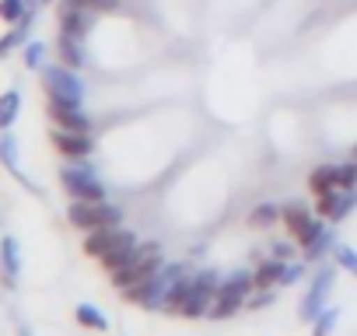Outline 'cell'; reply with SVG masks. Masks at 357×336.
I'll return each mask as SVG.
<instances>
[{
    "mask_svg": "<svg viewBox=\"0 0 357 336\" xmlns=\"http://www.w3.org/2000/svg\"><path fill=\"white\" fill-rule=\"evenodd\" d=\"M252 291H256V280H252V273H249V270H235V273H228V277L221 280V287H218L214 301H211L207 319L221 322V319L238 315V312L245 308V301H249V294H252Z\"/></svg>",
    "mask_w": 357,
    "mask_h": 336,
    "instance_id": "cell-1",
    "label": "cell"
},
{
    "mask_svg": "<svg viewBox=\"0 0 357 336\" xmlns=\"http://www.w3.org/2000/svg\"><path fill=\"white\" fill-rule=\"evenodd\" d=\"M67 221L77 231H98V228H119L123 224V211L109 200H70L67 207Z\"/></svg>",
    "mask_w": 357,
    "mask_h": 336,
    "instance_id": "cell-2",
    "label": "cell"
},
{
    "mask_svg": "<svg viewBox=\"0 0 357 336\" xmlns=\"http://www.w3.org/2000/svg\"><path fill=\"white\" fill-rule=\"evenodd\" d=\"M161 266H165L161 245H158V242H144V245L137 249V256H133L123 270H116V273H109V277H112V287L123 291V287H133V284H140V280H151L154 273H161Z\"/></svg>",
    "mask_w": 357,
    "mask_h": 336,
    "instance_id": "cell-3",
    "label": "cell"
},
{
    "mask_svg": "<svg viewBox=\"0 0 357 336\" xmlns=\"http://www.w3.org/2000/svg\"><path fill=\"white\" fill-rule=\"evenodd\" d=\"M60 186L70 200H109L105 183L95 176V168L84 161H70L60 168Z\"/></svg>",
    "mask_w": 357,
    "mask_h": 336,
    "instance_id": "cell-4",
    "label": "cell"
},
{
    "mask_svg": "<svg viewBox=\"0 0 357 336\" xmlns=\"http://www.w3.org/2000/svg\"><path fill=\"white\" fill-rule=\"evenodd\" d=\"M43 91L50 102H70V105L84 102V81L77 77V70H70L63 63L43 67Z\"/></svg>",
    "mask_w": 357,
    "mask_h": 336,
    "instance_id": "cell-5",
    "label": "cell"
},
{
    "mask_svg": "<svg viewBox=\"0 0 357 336\" xmlns=\"http://www.w3.org/2000/svg\"><path fill=\"white\" fill-rule=\"evenodd\" d=\"M95 15L91 8H84L81 0H60L56 8V18H60V32L63 36H77V39H88L91 25H95Z\"/></svg>",
    "mask_w": 357,
    "mask_h": 336,
    "instance_id": "cell-6",
    "label": "cell"
},
{
    "mask_svg": "<svg viewBox=\"0 0 357 336\" xmlns=\"http://www.w3.org/2000/svg\"><path fill=\"white\" fill-rule=\"evenodd\" d=\"M333 284H336V270H333V266H322V270L315 273L312 287L305 291V301H301V322H315V315H319L322 308H329L326 301H329Z\"/></svg>",
    "mask_w": 357,
    "mask_h": 336,
    "instance_id": "cell-7",
    "label": "cell"
},
{
    "mask_svg": "<svg viewBox=\"0 0 357 336\" xmlns=\"http://www.w3.org/2000/svg\"><path fill=\"white\" fill-rule=\"evenodd\" d=\"M46 112H50V123H53L56 130L91 133V116H88L81 105H70V102H50V98H46Z\"/></svg>",
    "mask_w": 357,
    "mask_h": 336,
    "instance_id": "cell-8",
    "label": "cell"
},
{
    "mask_svg": "<svg viewBox=\"0 0 357 336\" xmlns=\"http://www.w3.org/2000/svg\"><path fill=\"white\" fill-rule=\"evenodd\" d=\"M319 217H326L329 224H340L343 217H350L357 211V190H333L326 197H319Z\"/></svg>",
    "mask_w": 357,
    "mask_h": 336,
    "instance_id": "cell-9",
    "label": "cell"
},
{
    "mask_svg": "<svg viewBox=\"0 0 357 336\" xmlns=\"http://www.w3.org/2000/svg\"><path fill=\"white\" fill-rule=\"evenodd\" d=\"M50 140H53V147H56L67 161H84V158L95 151L91 133H74V130H56V126H53Z\"/></svg>",
    "mask_w": 357,
    "mask_h": 336,
    "instance_id": "cell-10",
    "label": "cell"
},
{
    "mask_svg": "<svg viewBox=\"0 0 357 336\" xmlns=\"http://www.w3.org/2000/svg\"><path fill=\"white\" fill-rule=\"evenodd\" d=\"M130 235V228H98V231H88V238H84V256H91V259H102L105 252H112L123 238Z\"/></svg>",
    "mask_w": 357,
    "mask_h": 336,
    "instance_id": "cell-11",
    "label": "cell"
},
{
    "mask_svg": "<svg viewBox=\"0 0 357 336\" xmlns=\"http://www.w3.org/2000/svg\"><path fill=\"white\" fill-rule=\"evenodd\" d=\"M56 56H60V63H63V67L81 70V67L88 63L84 39H77V36H63V32H60V39H56Z\"/></svg>",
    "mask_w": 357,
    "mask_h": 336,
    "instance_id": "cell-12",
    "label": "cell"
},
{
    "mask_svg": "<svg viewBox=\"0 0 357 336\" xmlns=\"http://www.w3.org/2000/svg\"><path fill=\"white\" fill-rule=\"evenodd\" d=\"M0 263H4V284L15 287V280L22 273V249H18V238L15 235L0 238Z\"/></svg>",
    "mask_w": 357,
    "mask_h": 336,
    "instance_id": "cell-13",
    "label": "cell"
},
{
    "mask_svg": "<svg viewBox=\"0 0 357 336\" xmlns=\"http://www.w3.org/2000/svg\"><path fill=\"white\" fill-rule=\"evenodd\" d=\"M137 249H140V242H137V235L130 231V235H126V238H123V242H119L112 252H105L98 263H102V270H105V273H116V270H123V266L137 256Z\"/></svg>",
    "mask_w": 357,
    "mask_h": 336,
    "instance_id": "cell-14",
    "label": "cell"
},
{
    "mask_svg": "<svg viewBox=\"0 0 357 336\" xmlns=\"http://www.w3.org/2000/svg\"><path fill=\"white\" fill-rule=\"evenodd\" d=\"M280 217H284V204L266 200V204H256L245 221H249V228H256V231H270V228L280 224Z\"/></svg>",
    "mask_w": 357,
    "mask_h": 336,
    "instance_id": "cell-15",
    "label": "cell"
},
{
    "mask_svg": "<svg viewBox=\"0 0 357 336\" xmlns=\"http://www.w3.org/2000/svg\"><path fill=\"white\" fill-rule=\"evenodd\" d=\"M32 18H36V11H29L18 25H11L4 36H0V60H4V56H11L18 46H25L29 43V29H32Z\"/></svg>",
    "mask_w": 357,
    "mask_h": 336,
    "instance_id": "cell-16",
    "label": "cell"
},
{
    "mask_svg": "<svg viewBox=\"0 0 357 336\" xmlns=\"http://www.w3.org/2000/svg\"><path fill=\"white\" fill-rule=\"evenodd\" d=\"M312 221V211H308V204L305 200H294V204H284V217H280V224L287 228V235L291 238H298L301 231H305V224Z\"/></svg>",
    "mask_w": 357,
    "mask_h": 336,
    "instance_id": "cell-17",
    "label": "cell"
},
{
    "mask_svg": "<svg viewBox=\"0 0 357 336\" xmlns=\"http://www.w3.org/2000/svg\"><path fill=\"white\" fill-rule=\"evenodd\" d=\"M284 266H287V259H277V256L263 259V263L252 270V280H256V287H280Z\"/></svg>",
    "mask_w": 357,
    "mask_h": 336,
    "instance_id": "cell-18",
    "label": "cell"
},
{
    "mask_svg": "<svg viewBox=\"0 0 357 336\" xmlns=\"http://www.w3.org/2000/svg\"><path fill=\"white\" fill-rule=\"evenodd\" d=\"M333 190H340V186H336V165H319V168H312L308 193H312V197H326V193H333Z\"/></svg>",
    "mask_w": 357,
    "mask_h": 336,
    "instance_id": "cell-19",
    "label": "cell"
},
{
    "mask_svg": "<svg viewBox=\"0 0 357 336\" xmlns=\"http://www.w3.org/2000/svg\"><path fill=\"white\" fill-rule=\"evenodd\" d=\"M0 165H4L15 179H22L25 186H32V183L22 176V168H18V140H15L11 130H4V137H0Z\"/></svg>",
    "mask_w": 357,
    "mask_h": 336,
    "instance_id": "cell-20",
    "label": "cell"
},
{
    "mask_svg": "<svg viewBox=\"0 0 357 336\" xmlns=\"http://www.w3.org/2000/svg\"><path fill=\"white\" fill-rule=\"evenodd\" d=\"M74 319L84 326V329H91V333H109V319L102 315V308H95V305H77L74 308Z\"/></svg>",
    "mask_w": 357,
    "mask_h": 336,
    "instance_id": "cell-21",
    "label": "cell"
},
{
    "mask_svg": "<svg viewBox=\"0 0 357 336\" xmlns=\"http://www.w3.org/2000/svg\"><path fill=\"white\" fill-rule=\"evenodd\" d=\"M18 112H22V91L11 88V91L0 95V130H11L15 119H18Z\"/></svg>",
    "mask_w": 357,
    "mask_h": 336,
    "instance_id": "cell-22",
    "label": "cell"
},
{
    "mask_svg": "<svg viewBox=\"0 0 357 336\" xmlns=\"http://www.w3.org/2000/svg\"><path fill=\"white\" fill-rule=\"evenodd\" d=\"M29 11H32L29 0H0V22H8V25H18Z\"/></svg>",
    "mask_w": 357,
    "mask_h": 336,
    "instance_id": "cell-23",
    "label": "cell"
},
{
    "mask_svg": "<svg viewBox=\"0 0 357 336\" xmlns=\"http://www.w3.org/2000/svg\"><path fill=\"white\" fill-rule=\"evenodd\" d=\"M336 322H340V308H322L312 322V336H329L336 329Z\"/></svg>",
    "mask_w": 357,
    "mask_h": 336,
    "instance_id": "cell-24",
    "label": "cell"
},
{
    "mask_svg": "<svg viewBox=\"0 0 357 336\" xmlns=\"http://www.w3.org/2000/svg\"><path fill=\"white\" fill-rule=\"evenodd\" d=\"M333 245H336V235H333V231L326 228V231H322V235H319V238H315L312 245H305L301 252H305V259H322V256H326V252H329Z\"/></svg>",
    "mask_w": 357,
    "mask_h": 336,
    "instance_id": "cell-25",
    "label": "cell"
},
{
    "mask_svg": "<svg viewBox=\"0 0 357 336\" xmlns=\"http://www.w3.org/2000/svg\"><path fill=\"white\" fill-rule=\"evenodd\" d=\"M333 263H336L340 270H347V273L357 277V252H354L350 245H333Z\"/></svg>",
    "mask_w": 357,
    "mask_h": 336,
    "instance_id": "cell-26",
    "label": "cell"
},
{
    "mask_svg": "<svg viewBox=\"0 0 357 336\" xmlns=\"http://www.w3.org/2000/svg\"><path fill=\"white\" fill-rule=\"evenodd\" d=\"M336 186L340 190H357V161L336 165Z\"/></svg>",
    "mask_w": 357,
    "mask_h": 336,
    "instance_id": "cell-27",
    "label": "cell"
},
{
    "mask_svg": "<svg viewBox=\"0 0 357 336\" xmlns=\"http://www.w3.org/2000/svg\"><path fill=\"white\" fill-rule=\"evenodd\" d=\"M25 67L29 70H43L46 67V46L43 43H25Z\"/></svg>",
    "mask_w": 357,
    "mask_h": 336,
    "instance_id": "cell-28",
    "label": "cell"
},
{
    "mask_svg": "<svg viewBox=\"0 0 357 336\" xmlns=\"http://www.w3.org/2000/svg\"><path fill=\"white\" fill-rule=\"evenodd\" d=\"M326 224H329V221H326V217H312V221H308V224H305V231H301V235H298V238H294V242H298V245H301V249H305V245H312V242H315V238H319V235H322V231H326Z\"/></svg>",
    "mask_w": 357,
    "mask_h": 336,
    "instance_id": "cell-29",
    "label": "cell"
},
{
    "mask_svg": "<svg viewBox=\"0 0 357 336\" xmlns=\"http://www.w3.org/2000/svg\"><path fill=\"white\" fill-rule=\"evenodd\" d=\"M305 277V266L301 263H287L284 266V277H280V287H291V284H298Z\"/></svg>",
    "mask_w": 357,
    "mask_h": 336,
    "instance_id": "cell-30",
    "label": "cell"
},
{
    "mask_svg": "<svg viewBox=\"0 0 357 336\" xmlns=\"http://www.w3.org/2000/svg\"><path fill=\"white\" fill-rule=\"evenodd\" d=\"M84 8H91V11H98V15H112V11H119V0H81Z\"/></svg>",
    "mask_w": 357,
    "mask_h": 336,
    "instance_id": "cell-31",
    "label": "cell"
},
{
    "mask_svg": "<svg viewBox=\"0 0 357 336\" xmlns=\"http://www.w3.org/2000/svg\"><path fill=\"white\" fill-rule=\"evenodd\" d=\"M270 252H273L277 259H291V245H287V242H277V245H273Z\"/></svg>",
    "mask_w": 357,
    "mask_h": 336,
    "instance_id": "cell-32",
    "label": "cell"
},
{
    "mask_svg": "<svg viewBox=\"0 0 357 336\" xmlns=\"http://www.w3.org/2000/svg\"><path fill=\"white\" fill-rule=\"evenodd\" d=\"M354 161H357V147H354Z\"/></svg>",
    "mask_w": 357,
    "mask_h": 336,
    "instance_id": "cell-33",
    "label": "cell"
}]
</instances>
